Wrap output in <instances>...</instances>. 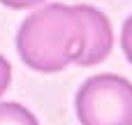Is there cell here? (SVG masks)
<instances>
[{
	"mask_svg": "<svg viewBox=\"0 0 132 125\" xmlns=\"http://www.w3.org/2000/svg\"><path fill=\"white\" fill-rule=\"evenodd\" d=\"M21 60L42 74H53L67 65L90 67L102 63L114 49L109 19L90 5L51 2L32 12L16 32Z\"/></svg>",
	"mask_w": 132,
	"mask_h": 125,
	"instance_id": "obj_1",
	"label": "cell"
},
{
	"mask_svg": "<svg viewBox=\"0 0 132 125\" xmlns=\"http://www.w3.org/2000/svg\"><path fill=\"white\" fill-rule=\"evenodd\" d=\"M81 125H132V84L118 74H95L74 100Z\"/></svg>",
	"mask_w": 132,
	"mask_h": 125,
	"instance_id": "obj_2",
	"label": "cell"
},
{
	"mask_svg": "<svg viewBox=\"0 0 132 125\" xmlns=\"http://www.w3.org/2000/svg\"><path fill=\"white\" fill-rule=\"evenodd\" d=\"M0 125H39L35 114L19 102H0Z\"/></svg>",
	"mask_w": 132,
	"mask_h": 125,
	"instance_id": "obj_3",
	"label": "cell"
},
{
	"mask_svg": "<svg viewBox=\"0 0 132 125\" xmlns=\"http://www.w3.org/2000/svg\"><path fill=\"white\" fill-rule=\"evenodd\" d=\"M121 49H123L128 63L132 65V14L125 19V23L121 28Z\"/></svg>",
	"mask_w": 132,
	"mask_h": 125,
	"instance_id": "obj_4",
	"label": "cell"
},
{
	"mask_svg": "<svg viewBox=\"0 0 132 125\" xmlns=\"http://www.w3.org/2000/svg\"><path fill=\"white\" fill-rule=\"evenodd\" d=\"M9 84H12V67H9L7 58L0 56V97H2V93H7Z\"/></svg>",
	"mask_w": 132,
	"mask_h": 125,
	"instance_id": "obj_5",
	"label": "cell"
},
{
	"mask_svg": "<svg viewBox=\"0 0 132 125\" xmlns=\"http://www.w3.org/2000/svg\"><path fill=\"white\" fill-rule=\"evenodd\" d=\"M5 7H12V9H30V7H37L42 5L44 0H0Z\"/></svg>",
	"mask_w": 132,
	"mask_h": 125,
	"instance_id": "obj_6",
	"label": "cell"
}]
</instances>
